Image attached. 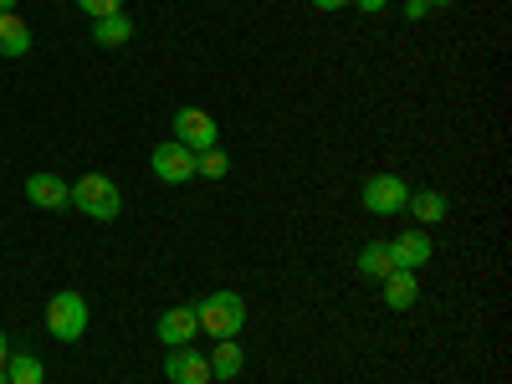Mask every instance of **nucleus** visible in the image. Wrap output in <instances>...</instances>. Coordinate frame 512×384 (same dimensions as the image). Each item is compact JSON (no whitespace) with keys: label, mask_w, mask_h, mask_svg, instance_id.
I'll use <instances>...</instances> for the list:
<instances>
[{"label":"nucleus","mask_w":512,"mask_h":384,"mask_svg":"<svg viewBox=\"0 0 512 384\" xmlns=\"http://www.w3.org/2000/svg\"><path fill=\"white\" fill-rule=\"evenodd\" d=\"M47 333L57 338V344H77L82 333H88V297L62 287L52 292V303H47Z\"/></svg>","instance_id":"1"},{"label":"nucleus","mask_w":512,"mask_h":384,"mask_svg":"<svg viewBox=\"0 0 512 384\" xmlns=\"http://www.w3.org/2000/svg\"><path fill=\"white\" fill-rule=\"evenodd\" d=\"M72 205L82 210V216H93V221H118V210H123V195L108 175H82L72 185Z\"/></svg>","instance_id":"2"},{"label":"nucleus","mask_w":512,"mask_h":384,"mask_svg":"<svg viewBox=\"0 0 512 384\" xmlns=\"http://www.w3.org/2000/svg\"><path fill=\"white\" fill-rule=\"evenodd\" d=\"M195 318H200V328L210 338H236L241 323H246V303H241L236 292H210L205 303L195 308Z\"/></svg>","instance_id":"3"},{"label":"nucleus","mask_w":512,"mask_h":384,"mask_svg":"<svg viewBox=\"0 0 512 384\" xmlns=\"http://www.w3.org/2000/svg\"><path fill=\"white\" fill-rule=\"evenodd\" d=\"M216 139H221V128H216V118H210L205 108H180L175 113V144H185L190 154H200V149H216Z\"/></svg>","instance_id":"4"},{"label":"nucleus","mask_w":512,"mask_h":384,"mask_svg":"<svg viewBox=\"0 0 512 384\" xmlns=\"http://www.w3.org/2000/svg\"><path fill=\"white\" fill-rule=\"evenodd\" d=\"M359 200H364L369 216H400V210L410 205V185H405L400 175H374Z\"/></svg>","instance_id":"5"},{"label":"nucleus","mask_w":512,"mask_h":384,"mask_svg":"<svg viewBox=\"0 0 512 384\" xmlns=\"http://www.w3.org/2000/svg\"><path fill=\"white\" fill-rule=\"evenodd\" d=\"M149 164H154V175L164 180V185H190L195 180V154L185 149V144H154V154H149Z\"/></svg>","instance_id":"6"},{"label":"nucleus","mask_w":512,"mask_h":384,"mask_svg":"<svg viewBox=\"0 0 512 384\" xmlns=\"http://www.w3.org/2000/svg\"><path fill=\"white\" fill-rule=\"evenodd\" d=\"M390 256H395L400 272H420V267L436 256V241L425 236V226H410V231H400V236L390 241Z\"/></svg>","instance_id":"7"},{"label":"nucleus","mask_w":512,"mask_h":384,"mask_svg":"<svg viewBox=\"0 0 512 384\" xmlns=\"http://www.w3.org/2000/svg\"><path fill=\"white\" fill-rule=\"evenodd\" d=\"M195 333H200L195 308H164V313L154 318V338H159L164 349H180V344H190Z\"/></svg>","instance_id":"8"},{"label":"nucleus","mask_w":512,"mask_h":384,"mask_svg":"<svg viewBox=\"0 0 512 384\" xmlns=\"http://www.w3.org/2000/svg\"><path fill=\"white\" fill-rule=\"evenodd\" d=\"M164 379L169 384H210V359L195 354L190 344H180V349H169V359H164Z\"/></svg>","instance_id":"9"},{"label":"nucleus","mask_w":512,"mask_h":384,"mask_svg":"<svg viewBox=\"0 0 512 384\" xmlns=\"http://www.w3.org/2000/svg\"><path fill=\"white\" fill-rule=\"evenodd\" d=\"M26 200L41 205V210H67L72 205V185L47 175V169H36V175H26Z\"/></svg>","instance_id":"10"},{"label":"nucleus","mask_w":512,"mask_h":384,"mask_svg":"<svg viewBox=\"0 0 512 384\" xmlns=\"http://www.w3.org/2000/svg\"><path fill=\"white\" fill-rule=\"evenodd\" d=\"M415 297H420V282H415V272H390L384 277V308L390 313H405V308H415Z\"/></svg>","instance_id":"11"},{"label":"nucleus","mask_w":512,"mask_h":384,"mask_svg":"<svg viewBox=\"0 0 512 384\" xmlns=\"http://www.w3.org/2000/svg\"><path fill=\"white\" fill-rule=\"evenodd\" d=\"M31 52V26L16 11H0V57H26Z\"/></svg>","instance_id":"12"},{"label":"nucleus","mask_w":512,"mask_h":384,"mask_svg":"<svg viewBox=\"0 0 512 384\" xmlns=\"http://www.w3.org/2000/svg\"><path fill=\"white\" fill-rule=\"evenodd\" d=\"M395 272V256H390V241H369L364 251H359V277H369V282H384Z\"/></svg>","instance_id":"13"},{"label":"nucleus","mask_w":512,"mask_h":384,"mask_svg":"<svg viewBox=\"0 0 512 384\" xmlns=\"http://www.w3.org/2000/svg\"><path fill=\"white\" fill-rule=\"evenodd\" d=\"M205 359H210V379H236L241 364H246L236 338H216V354H205Z\"/></svg>","instance_id":"14"},{"label":"nucleus","mask_w":512,"mask_h":384,"mask_svg":"<svg viewBox=\"0 0 512 384\" xmlns=\"http://www.w3.org/2000/svg\"><path fill=\"white\" fill-rule=\"evenodd\" d=\"M410 210H415L420 226H436V221H446L451 200H446L441 190H410Z\"/></svg>","instance_id":"15"},{"label":"nucleus","mask_w":512,"mask_h":384,"mask_svg":"<svg viewBox=\"0 0 512 384\" xmlns=\"http://www.w3.org/2000/svg\"><path fill=\"white\" fill-rule=\"evenodd\" d=\"M128 36H134V21H128L123 11H118V16H103V21H93V41H98V47H123Z\"/></svg>","instance_id":"16"},{"label":"nucleus","mask_w":512,"mask_h":384,"mask_svg":"<svg viewBox=\"0 0 512 384\" xmlns=\"http://www.w3.org/2000/svg\"><path fill=\"white\" fill-rule=\"evenodd\" d=\"M6 379L11 384H47V369H41L36 354H11L6 359Z\"/></svg>","instance_id":"17"},{"label":"nucleus","mask_w":512,"mask_h":384,"mask_svg":"<svg viewBox=\"0 0 512 384\" xmlns=\"http://www.w3.org/2000/svg\"><path fill=\"white\" fill-rule=\"evenodd\" d=\"M226 169H231V159L221 149H200L195 154V175H205V180H226Z\"/></svg>","instance_id":"18"},{"label":"nucleus","mask_w":512,"mask_h":384,"mask_svg":"<svg viewBox=\"0 0 512 384\" xmlns=\"http://www.w3.org/2000/svg\"><path fill=\"white\" fill-rule=\"evenodd\" d=\"M77 11H88L93 21H103V16H118L123 11V0H77Z\"/></svg>","instance_id":"19"},{"label":"nucleus","mask_w":512,"mask_h":384,"mask_svg":"<svg viewBox=\"0 0 512 384\" xmlns=\"http://www.w3.org/2000/svg\"><path fill=\"white\" fill-rule=\"evenodd\" d=\"M425 11H431L425 0H405V21H425Z\"/></svg>","instance_id":"20"},{"label":"nucleus","mask_w":512,"mask_h":384,"mask_svg":"<svg viewBox=\"0 0 512 384\" xmlns=\"http://www.w3.org/2000/svg\"><path fill=\"white\" fill-rule=\"evenodd\" d=\"M349 6H359V11H369V16H374V11L390 6V0H349Z\"/></svg>","instance_id":"21"},{"label":"nucleus","mask_w":512,"mask_h":384,"mask_svg":"<svg viewBox=\"0 0 512 384\" xmlns=\"http://www.w3.org/2000/svg\"><path fill=\"white\" fill-rule=\"evenodd\" d=\"M313 6H318V11H344L349 0H313Z\"/></svg>","instance_id":"22"},{"label":"nucleus","mask_w":512,"mask_h":384,"mask_svg":"<svg viewBox=\"0 0 512 384\" xmlns=\"http://www.w3.org/2000/svg\"><path fill=\"white\" fill-rule=\"evenodd\" d=\"M6 359H11V344H6V328H0V369H6Z\"/></svg>","instance_id":"23"},{"label":"nucleus","mask_w":512,"mask_h":384,"mask_svg":"<svg viewBox=\"0 0 512 384\" xmlns=\"http://www.w3.org/2000/svg\"><path fill=\"white\" fill-rule=\"evenodd\" d=\"M425 6H456V0H425Z\"/></svg>","instance_id":"24"},{"label":"nucleus","mask_w":512,"mask_h":384,"mask_svg":"<svg viewBox=\"0 0 512 384\" xmlns=\"http://www.w3.org/2000/svg\"><path fill=\"white\" fill-rule=\"evenodd\" d=\"M0 11H16V0H0Z\"/></svg>","instance_id":"25"},{"label":"nucleus","mask_w":512,"mask_h":384,"mask_svg":"<svg viewBox=\"0 0 512 384\" xmlns=\"http://www.w3.org/2000/svg\"><path fill=\"white\" fill-rule=\"evenodd\" d=\"M0 384H11V379H6V369H0Z\"/></svg>","instance_id":"26"}]
</instances>
